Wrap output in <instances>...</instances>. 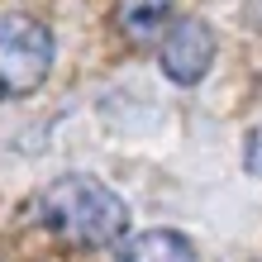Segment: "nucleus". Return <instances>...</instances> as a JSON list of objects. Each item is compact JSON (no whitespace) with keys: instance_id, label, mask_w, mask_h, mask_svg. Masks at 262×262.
<instances>
[{"instance_id":"obj_1","label":"nucleus","mask_w":262,"mask_h":262,"mask_svg":"<svg viewBox=\"0 0 262 262\" xmlns=\"http://www.w3.org/2000/svg\"><path fill=\"white\" fill-rule=\"evenodd\" d=\"M34 214L67 248H105V243L124 238V229H129L124 195L115 186H105L100 177H86V172H67V177L48 181L38 191Z\"/></svg>"},{"instance_id":"obj_2","label":"nucleus","mask_w":262,"mask_h":262,"mask_svg":"<svg viewBox=\"0 0 262 262\" xmlns=\"http://www.w3.org/2000/svg\"><path fill=\"white\" fill-rule=\"evenodd\" d=\"M53 34L34 14H0V100H19L48 81L53 72Z\"/></svg>"},{"instance_id":"obj_3","label":"nucleus","mask_w":262,"mask_h":262,"mask_svg":"<svg viewBox=\"0 0 262 262\" xmlns=\"http://www.w3.org/2000/svg\"><path fill=\"white\" fill-rule=\"evenodd\" d=\"M158 62H162L167 81L200 86L205 72H210V62H214V29L205 19H177V24H167Z\"/></svg>"},{"instance_id":"obj_4","label":"nucleus","mask_w":262,"mask_h":262,"mask_svg":"<svg viewBox=\"0 0 262 262\" xmlns=\"http://www.w3.org/2000/svg\"><path fill=\"white\" fill-rule=\"evenodd\" d=\"M177 0H119L115 5V24L129 43H152L167 34Z\"/></svg>"},{"instance_id":"obj_5","label":"nucleus","mask_w":262,"mask_h":262,"mask_svg":"<svg viewBox=\"0 0 262 262\" xmlns=\"http://www.w3.org/2000/svg\"><path fill=\"white\" fill-rule=\"evenodd\" d=\"M115 262H200V253H195V243L186 234H177V229H148V234L129 238Z\"/></svg>"},{"instance_id":"obj_6","label":"nucleus","mask_w":262,"mask_h":262,"mask_svg":"<svg viewBox=\"0 0 262 262\" xmlns=\"http://www.w3.org/2000/svg\"><path fill=\"white\" fill-rule=\"evenodd\" d=\"M243 162H248V172L262 177V124L248 134V148H243Z\"/></svg>"}]
</instances>
